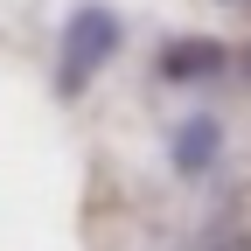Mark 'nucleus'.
Listing matches in <instances>:
<instances>
[{
  "instance_id": "1",
  "label": "nucleus",
  "mask_w": 251,
  "mask_h": 251,
  "mask_svg": "<svg viewBox=\"0 0 251 251\" xmlns=\"http://www.w3.org/2000/svg\"><path fill=\"white\" fill-rule=\"evenodd\" d=\"M112 49H119V14H105V7H77L70 28H63V70H56V84H63V91H84Z\"/></svg>"
},
{
  "instance_id": "2",
  "label": "nucleus",
  "mask_w": 251,
  "mask_h": 251,
  "mask_svg": "<svg viewBox=\"0 0 251 251\" xmlns=\"http://www.w3.org/2000/svg\"><path fill=\"white\" fill-rule=\"evenodd\" d=\"M209 70H224V49H216V42H168L161 49V77H175V84L209 77Z\"/></svg>"
},
{
  "instance_id": "3",
  "label": "nucleus",
  "mask_w": 251,
  "mask_h": 251,
  "mask_svg": "<svg viewBox=\"0 0 251 251\" xmlns=\"http://www.w3.org/2000/svg\"><path fill=\"white\" fill-rule=\"evenodd\" d=\"M209 147H216V126H209V119H196V126H181L175 161H181V168H202V161H209Z\"/></svg>"
}]
</instances>
